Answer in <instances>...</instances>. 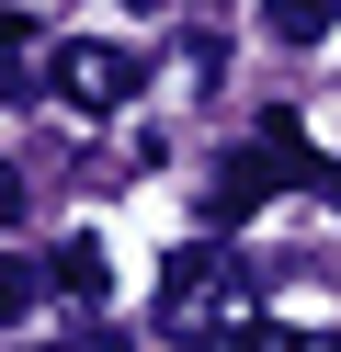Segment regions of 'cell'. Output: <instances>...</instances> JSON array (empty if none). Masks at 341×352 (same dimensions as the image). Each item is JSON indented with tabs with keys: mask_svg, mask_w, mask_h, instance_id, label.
I'll list each match as a JSON object with an SVG mask.
<instances>
[{
	"mask_svg": "<svg viewBox=\"0 0 341 352\" xmlns=\"http://www.w3.org/2000/svg\"><path fill=\"white\" fill-rule=\"evenodd\" d=\"M262 23H273V46H318L341 23V0H262Z\"/></svg>",
	"mask_w": 341,
	"mask_h": 352,
	"instance_id": "cell-4",
	"label": "cell"
},
{
	"mask_svg": "<svg viewBox=\"0 0 341 352\" xmlns=\"http://www.w3.org/2000/svg\"><path fill=\"white\" fill-rule=\"evenodd\" d=\"M91 352H125V341H91Z\"/></svg>",
	"mask_w": 341,
	"mask_h": 352,
	"instance_id": "cell-11",
	"label": "cell"
},
{
	"mask_svg": "<svg viewBox=\"0 0 341 352\" xmlns=\"http://www.w3.org/2000/svg\"><path fill=\"white\" fill-rule=\"evenodd\" d=\"M12 216H23V182H12V160H0V228H12Z\"/></svg>",
	"mask_w": 341,
	"mask_h": 352,
	"instance_id": "cell-9",
	"label": "cell"
},
{
	"mask_svg": "<svg viewBox=\"0 0 341 352\" xmlns=\"http://www.w3.org/2000/svg\"><path fill=\"white\" fill-rule=\"evenodd\" d=\"M159 318H171L182 341H239V329L262 318V273H250V261L227 250V239H194V250H171Z\"/></svg>",
	"mask_w": 341,
	"mask_h": 352,
	"instance_id": "cell-1",
	"label": "cell"
},
{
	"mask_svg": "<svg viewBox=\"0 0 341 352\" xmlns=\"http://www.w3.org/2000/svg\"><path fill=\"white\" fill-rule=\"evenodd\" d=\"M45 69H57V91L80 102V114H114V102H136L148 57H136V46H103V34H80V46H57Z\"/></svg>",
	"mask_w": 341,
	"mask_h": 352,
	"instance_id": "cell-2",
	"label": "cell"
},
{
	"mask_svg": "<svg viewBox=\"0 0 341 352\" xmlns=\"http://www.w3.org/2000/svg\"><path fill=\"white\" fill-rule=\"evenodd\" d=\"M205 352H341L330 329H273V318H250L239 341H205Z\"/></svg>",
	"mask_w": 341,
	"mask_h": 352,
	"instance_id": "cell-6",
	"label": "cell"
},
{
	"mask_svg": "<svg viewBox=\"0 0 341 352\" xmlns=\"http://www.w3.org/2000/svg\"><path fill=\"white\" fill-rule=\"evenodd\" d=\"M34 296H45V273H34L23 250H0V329H12V318H34Z\"/></svg>",
	"mask_w": 341,
	"mask_h": 352,
	"instance_id": "cell-7",
	"label": "cell"
},
{
	"mask_svg": "<svg viewBox=\"0 0 341 352\" xmlns=\"http://www.w3.org/2000/svg\"><path fill=\"white\" fill-rule=\"evenodd\" d=\"M0 102H23V12H0Z\"/></svg>",
	"mask_w": 341,
	"mask_h": 352,
	"instance_id": "cell-8",
	"label": "cell"
},
{
	"mask_svg": "<svg viewBox=\"0 0 341 352\" xmlns=\"http://www.w3.org/2000/svg\"><path fill=\"white\" fill-rule=\"evenodd\" d=\"M285 170H296V160H285L273 137H262V148H239V160H216V182H205V228H239V216L262 205V193L285 182Z\"/></svg>",
	"mask_w": 341,
	"mask_h": 352,
	"instance_id": "cell-3",
	"label": "cell"
},
{
	"mask_svg": "<svg viewBox=\"0 0 341 352\" xmlns=\"http://www.w3.org/2000/svg\"><path fill=\"white\" fill-rule=\"evenodd\" d=\"M45 284H57V296H103V239H57V261H45Z\"/></svg>",
	"mask_w": 341,
	"mask_h": 352,
	"instance_id": "cell-5",
	"label": "cell"
},
{
	"mask_svg": "<svg viewBox=\"0 0 341 352\" xmlns=\"http://www.w3.org/2000/svg\"><path fill=\"white\" fill-rule=\"evenodd\" d=\"M136 12H171V0H136Z\"/></svg>",
	"mask_w": 341,
	"mask_h": 352,
	"instance_id": "cell-10",
	"label": "cell"
}]
</instances>
